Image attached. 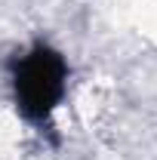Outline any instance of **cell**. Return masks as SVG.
Here are the masks:
<instances>
[{"mask_svg": "<svg viewBox=\"0 0 157 160\" xmlns=\"http://www.w3.org/2000/svg\"><path fill=\"white\" fill-rule=\"evenodd\" d=\"M13 99L19 114L34 126H49L68 89V62L49 43H34L25 56L13 59Z\"/></svg>", "mask_w": 157, "mask_h": 160, "instance_id": "6da1fadb", "label": "cell"}]
</instances>
